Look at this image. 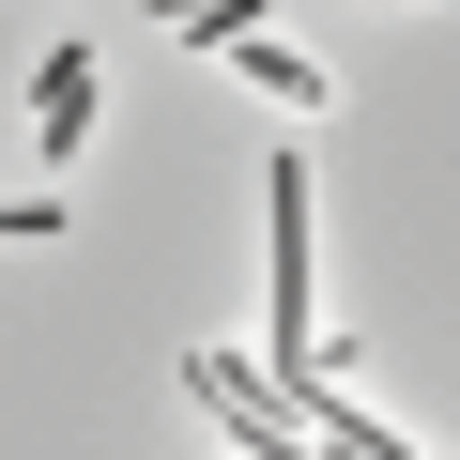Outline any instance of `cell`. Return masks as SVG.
<instances>
[{
  "mask_svg": "<svg viewBox=\"0 0 460 460\" xmlns=\"http://www.w3.org/2000/svg\"><path fill=\"white\" fill-rule=\"evenodd\" d=\"M230 62H246L277 108H323V62H307V47H261V31H230Z\"/></svg>",
  "mask_w": 460,
  "mask_h": 460,
  "instance_id": "obj_1",
  "label": "cell"
},
{
  "mask_svg": "<svg viewBox=\"0 0 460 460\" xmlns=\"http://www.w3.org/2000/svg\"><path fill=\"white\" fill-rule=\"evenodd\" d=\"M154 16H169V31H215V47H230V31H261V0H154Z\"/></svg>",
  "mask_w": 460,
  "mask_h": 460,
  "instance_id": "obj_3",
  "label": "cell"
},
{
  "mask_svg": "<svg viewBox=\"0 0 460 460\" xmlns=\"http://www.w3.org/2000/svg\"><path fill=\"white\" fill-rule=\"evenodd\" d=\"M47 108H93V47H77V31L31 62V123H47Z\"/></svg>",
  "mask_w": 460,
  "mask_h": 460,
  "instance_id": "obj_2",
  "label": "cell"
}]
</instances>
